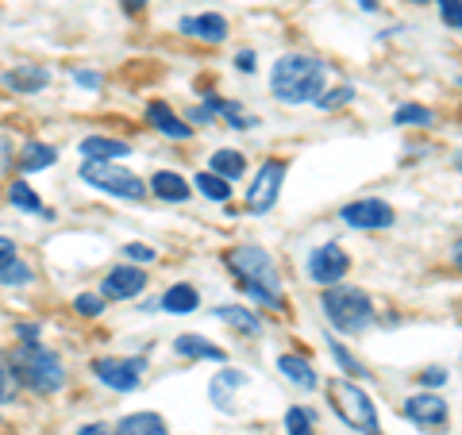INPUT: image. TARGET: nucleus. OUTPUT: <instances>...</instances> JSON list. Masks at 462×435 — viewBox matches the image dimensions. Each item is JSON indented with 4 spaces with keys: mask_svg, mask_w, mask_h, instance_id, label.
Wrapping results in <instances>:
<instances>
[{
    "mask_svg": "<svg viewBox=\"0 0 462 435\" xmlns=\"http://www.w3.org/2000/svg\"><path fill=\"white\" fill-rule=\"evenodd\" d=\"M224 263H227V270L239 278L243 293H247L251 301L266 304V309L285 312V297H282V289H278V285H282L278 266H273V258L263 251V246L243 243V246H236V251L224 255Z\"/></svg>",
    "mask_w": 462,
    "mask_h": 435,
    "instance_id": "1",
    "label": "nucleus"
},
{
    "mask_svg": "<svg viewBox=\"0 0 462 435\" xmlns=\"http://www.w3.org/2000/svg\"><path fill=\"white\" fill-rule=\"evenodd\" d=\"M328 81V66L312 54H285L273 62L270 74V93L282 100V105H312L316 97L324 93Z\"/></svg>",
    "mask_w": 462,
    "mask_h": 435,
    "instance_id": "2",
    "label": "nucleus"
},
{
    "mask_svg": "<svg viewBox=\"0 0 462 435\" xmlns=\"http://www.w3.org/2000/svg\"><path fill=\"white\" fill-rule=\"evenodd\" d=\"M8 358H12V370H16L20 385H27L39 397H51L66 385V366H62V358H58V351H51V347L20 343Z\"/></svg>",
    "mask_w": 462,
    "mask_h": 435,
    "instance_id": "3",
    "label": "nucleus"
},
{
    "mask_svg": "<svg viewBox=\"0 0 462 435\" xmlns=\"http://www.w3.org/2000/svg\"><path fill=\"white\" fill-rule=\"evenodd\" d=\"M320 309H324V316L339 331H346V336L366 331L374 324V301L363 293V289H355V285H328Z\"/></svg>",
    "mask_w": 462,
    "mask_h": 435,
    "instance_id": "4",
    "label": "nucleus"
},
{
    "mask_svg": "<svg viewBox=\"0 0 462 435\" xmlns=\"http://www.w3.org/2000/svg\"><path fill=\"white\" fill-rule=\"evenodd\" d=\"M328 397H331V409L339 412V420H343L346 428H355V431H363V435H378V431H382L378 409H374V401H370L355 382L331 378V382H328Z\"/></svg>",
    "mask_w": 462,
    "mask_h": 435,
    "instance_id": "5",
    "label": "nucleus"
},
{
    "mask_svg": "<svg viewBox=\"0 0 462 435\" xmlns=\"http://www.w3.org/2000/svg\"><path fill=\"white\" fill-rule=\"evenodd\" d=\"M81 181L93 185L97 193L120 197V200H143L147 197V181L132 173L120 162H100V158H85L81 162Z\"/></svg>",
    "mask_w": 462,
    "mask_h": 435,
    "instance_id": "6",
    "label": "nucleus"
},
{
    "mask_svg": "<svg viewBox=\"0 0 462 435\" xmlns=\"http://www.w3.org/2000/svg\"><path fill=\"white\" fill-rule=\"evenodd\" d=\"M143 370H147V362L143 358H116V355H108V358L93 362L97 382H105L108 389H116V393H132V389H139Z\"/></svg>",
    "mask_w": 462,
    "mask_h": 435,
    "instance_id": "7",
    "label": "nucleus"
},
{
    "mask_svg": "<svg viewBox=\"0 0 462 435\" xmlns=\"http://www.w3.org/2000/svg\"><path fill=\"white\" fill-rule=\"evenodd\" d=\"M282 181H285V162L282 158H270L263 162V170L254 173V185L247 190V212L263 216L278 205V193H282Z\"/></svg>",
    "mask_w": 462,
    "mask_h": 435,
    "instance_id": "8",
    "label": "nucleus"
},
{
    "mask_svg": "<svg viewBox=\"0 0 462 435\" xmlns=\"http://www.w3.org/2000/svg\"><path fill=\"white\" fill-rule=\"evenodd\" d=\"M346 270H351V258H346L339 243H324L309 255V278L316 285H339L346 278Z\"/></svg>",
    "mask_w": 462,
    "mask_h": 435,
    "instance_id": "9",
    "label": "nucleus"
},
{
    "mask_svg": "<svg viewBox=\"0 0 462 435\" xmlns=\"http://www.w3.org/2000/svg\"><path fill=\"white\" fill-rule=\"evenodd\" d=\"M147 289V273L143 266H112L105 278H100V297L105 301H132Z\"/></svg>",
    "mask_w": 462,
    "mask_h": 435,
    "instance_id": "10",
    "label": "nucleus"
},
{
    "mask_svg": "<svg viewBox=\"0 0 462 435\" xmlns=\"http://www.w3.org/2000/svg\"><path fill=\"white\" fill-rule=\"evenodd\" d=\"M343 224H351L358 231H382L393 224V208L385 205V200L370 197V200H351V205H343Z\"/></svg>",
    "mask_w": 462,
    "mask_h": 435,
    "instance_id": "11",
    "label": "nucleus"
},
{
    "mask_svg": "<svg viewBox=\"0 0 462 435\" xmlns=\"http://www.w3.org/2000/svg\"><path fill=\"white\" fill-rule=\"evenodd\" d=\"M404 416H409L416 428H424V431H443L447 420H451V412H447V401L436 397V393L409 397V401H404Z\"/></svg>",
    "mask_w": 462,
    "mask_h": 435,
    "instance_id": "12",
    "label": "nucleus"
},
{
    "mask_svg": "<svg viewBox=\"0 0 462 435\" xmlns=\"http://www.w3.org/2000/svg\"><path fill=\"white\" fill-rule=\"evenodd\" d=\"M0 85H5L8 93H20V97H35L51 85V69L39 66V62H16L12 69L0 74Z\"/></svg>",
    "mask_w": 462,
    "mask_h": 435,
    "instance_id": "13",
    "label": "nucleus"
},
{
    "mask_svg": "<svg viewBox=\"0 0 462 435\" xmlns=\"http://www.w3.org/2000/svg\"><path fill=\"white\" fill-rule=\"evenodd\" d=\"M147 124L154 127V132H162L166 139H178V143L193 139V124H185L181 116L166 105V100H151L147 105Z\"/></svg>",
    "mask_w": 462,
    "mask_h": 435,
    "instance_id": "14",
    "label": "nucleus"
},
{
    "mask_svg": "<svg viewBox=\"0 0 462 435\" xmlns=\"http://www.w3.org/2000/svg\"><path fill=\"white\" fill-rule=\"evenodd\" d=\"M181 35L189 39H200V42H224L227 39V20L220 16V12H200V16H185L178 23Z\"/></svg>",
    "mask_w": 462,
    "mask_h": 435,
    "instance_id": "15",
    "label": "nucleus"
},
{
    "mask_svg": "<svg viewBox=\"0 0 462 435\" xmlns=\"http://www.w3.org/2000/svg\"><path fill=\"white\" fill-rule=\"evenodd\" d=\"M147 193H154L158 200H170V205H181V200H189L193 185L185 181L181 173H173V170H158L154 178L147 181Z\"/></svg>",
    "mask_w": 462,
    "mask_h": 435,
    "instance_id": "16",
    "label": "nucleus"
},
{
    "mask_svg": "<svg viewBox=\"0 0 462 435\" xmlns=\"http://www.w3.org/2000/svg\"><path fill=\"white\" fill-rule=\"evenodd\" d=\"M5 193H8V205L16 208V212H27V216H42V220H51V216H54L47 205H42V197H39V193H35V190H32V185H27L23 178H12Z\"/></svg>",
    "mask_w": 462,
    "mask_h": 435,
    "instance_id": "17",
    "label": "nucleus"
},
{
    "mask_svg": "<svg viewBox=\"0 0 462 435\" xmlns=\"http://www.w3.org/2000/svg\"><path fill=\"white\" fill-rule=\"evenodd\" d=\"M78 151H81L85 158H100V162H120V158L132 154V143L112 139V135H85Z\"/></svg>",
    "mask_w": 462,
    "mask_h": 435,
    "instance_id": "18",
    "label": "nucleus"
},
{
    "mask_svg": "<svg viewBox=\"0 0 462 435\" xmlns=\"http://www.w3.org/2000/svg\"><path fill=\"white\" fill-rule=\"evenodd\" d=\"M58 162V151L51 147V143H39V139H27L23 147L16 151V166L23 173H35V170H47Z\"/></svg>",
    "mask_w": 462,
    "mask_h": 435,
    "instance_id": "19",
    "label": "nucleus"
},
{
    "mask_svg": "<svg viewBox=\"0 0 462 435\" xmlns=\"http://www.w3.org/2000/svg\"><path fill=\"white\" fill-rule=\"evenodd\" d=\"M173 351H178L181 358H208V362H224L227 358L224 347L208 343L205 336H193V331H185V336L173 339Z\"/></svg>",
    "mask_w": 462,
    "mask_h": 435,
    "instance_id": "20",
    "label": "nucleus"
},
{
    "mask_svg": "<svg viewBox=\"0 0 462 435\" xmlns=\"http://www.w3.org/2000/svg\"><path fill=\"white\" fill-rule=\"evenodd\" d=\"M197 309H200V293L189 282H178L162 293V312H170V316H189Z\"/></svg>",
    "mask_w": 462,
    "mask_h": 435,
    "instance_id": "21",
    "label": "nucleus"
},
{
    "mask_svg": "<svg viewBox=\"0 0 462 435\" xmlns=\"http://www.w3.org/2000/svg\"><path fill=\"white\" fill-rule=\"evenodd\" d=\"M112 435H170V428L158 412H132L112 428Z\"/></svg>",
    "mask_w": 462,
    "mask_h": 435,
    "instance_id": "22",
    "label": "nucleus"
},
{
    "mask_svg": "<svg viewBox=\"0 0 462 435\" xmlns=\"http://www.w3.org/2000/svg\"><path fill=\"white\" fill-rule=\"evenodd\" d=\"M278 370H282L293 385H300V389H316V385H320V378H316V370H312L300 355H282V358H278Z\"/></svg>",
    "mask_w": 462,
    "mask_h": 435,
    "instance_id": "23",
    "label": "nucleus"
},
{
    "mask_svg": "<svg viewBox=\"0 0 462 435\" xmlns=\"http://www.w3.org/2000/svg\"><path fill=\"white\" fill-rule=\"evenodd\" d=\"M208 166H212V173H220L224 181H239L243 170H247V158H243L239 151H212Z\"/></svg>",
    "mask_w": 462,
    "mask_h": 435,
    "instance_id": "24",
    "label": "nucleus"
},
{
    "mask_svg": "<svg viewBox=\"0 0 462 435\" xmlns=\"http://www.w3.org/2000/svg\"><path fill=\"white\" fill-rule=\"evenodd\" d=\"M216 316H220L224 324H231L236 331H243V336H254V331L263 328V320H258L254 312H247V309H236V304H220V309H216Z\"/></svg>",
    "mask_w": 462,
    "mask_h": 435,
    "instance_id": "25",
    "label": "nucleus"
},
{
    "mask_svg": "<svg viewBox=\"0 0 462 435\" xmlns=\"http://www.w3.org/2000/svg\"><path fill=\"white\" fill-rule=\"evenodd\" d=\"M239 385H247V374L243 370H224V374H216V382H212V401H216V409L227 412L231 404H227V389H239Z\"/></svg>",
    "mask_w": 462,
    "mask_h": 435,
    "instance_id": "26",
    "label": "nucleus"
},
{
    "mask_svg": "<svg viewBox=\"0 0 462 435\" xmlns=\"http://www.w3.org/2000/svg\"><path fill=\"white\" fill-rule=\"evenodd\" d=\"M35 282V270L23 263V258H12V263L0 266V285L5 289H27Z\"/></svg>",
    "mask_w": 462,
    "mask_h": 435,
    "instance_id": "27",
    "label": "nucleus"
},
{
    "mask_svg": "<svg viewBox=\"0 0 462 435\" xmlns=\"http://www.w3.org/2000/svg\"><path fill=\"white\" fill-rule=\"evenodd\" d=\"M197 190H200V197H208V200H231V181H224L220 173H212V170H205V173H197Z\"/></svg>",
    "mask_w": 462,
    "mask_h": 435,
    "instance_id": "28",
    "label": "nucleus"
},
{
    "mask_svg": "<svg viewBox=\"0 0 462 435\" xmlns=\"http://www.w3.org/2000/svg\"><path fill=\"white\" fill-rule=\"evenodd\" d=\"M16 397H20V378L12 370V358L0 355V404H12Z\"/></svg>",
    "mask_w": 462,
    "mask_h": 435,
    "instance_id": "29",
    "label": "nucleus"
},
{
    "mask_svg": "<svg viewBox=\"0 0 462 435\" xmlns=\"http://www.w3.org/2000/svg\"><path fill=\"white\" fill-rule=\"evenodd\" d=\"M436 116H431V108H424V105H401L397 112H393V124H401V127H428Z\"/></svg>",
    "mask_w": 462,
    "mask_h": 435,
    "instance_id": "30",
    "label": "nucleus"
},
{
    "mask_svg": "<svg viewBox=\"0 0 462 435\" xmlns=\"http://www.w3.org/2000/svg\"><path fill=\"white\" fill-rule=\"evenodd\" d=\"M351 100H355V89H351V85H339V89H331V93H320V97L312 100V105H316V108H324V112H331V108L351 105Z\"/></svg>",
    "mask_w": 462,
    "mask_h": 435,
    "instance_id": "31",
    "label": "nucleus"
},
{
    "mask_svg": "<svg viewBox=\"0 0 462 435\" xmlns=\"http://www.w3.org/2000/svg\"><path fill=\"white\" fill-rule=\"evenodd\" d=\"M331 355H336V362H339V366L346 370V374H351V378H366V370H363V362H358L351 351H346V347L343 343H336V339H331Z\"/></svg>",
    "mask_w": 462,
    "mask_h": 435,
    "instance_id": "32",
    "label": "nucleus"
},
{
    "mask_svg": "<svg viewBox=\"0 0 462 435\" xmlns=\"http://www.w3.org/2000/svg\"><path fill=\"white\" fill-rule=\"evenodd\" d=\"M74 309H78L81 316H89V320H93V316H100V312L108 309V301L100 297V293H78V297H74Z\"/></svg>",
    "mask_w": 462,
    "mask_h": 435,
    "instance_id": "33",
    "label": "nucleus"
},
{
    "mask_svg": "<svg viewBox=\"0 0 462 435\" xmlns=\"http://www.w3.org/2000/svg\"><path fill=\"white\" fill-rule=\"evenodd\" d=\"M285 428H289V435H312V416L293 404V409L285 412Z\"/></svg>",
    "mask_w": 462,
    "mask_h": 435,
    "instance_id": "34",
    "label": "nucleus"
},
{
    "mask_svg": "<svg viewBox=\"0 0 462 435\" xmlns=\"http://www.w3.org/2000/svg\"><path fill=\"white\" fill-rule=\"evenodd\" d=\"M439 16H443L447 27L462 32V0H439Z\"/></svg>",
    "mask_w": 462,
    "mask_h": 435,
    "instance_id": "35",
    "label": "nucleus"
},
{
    "mask_svg": "<svg viewBox=\"0 0 462 435\" xmlns=\"http://www.w3.org/2000/svg\"><path fill=\"white\" fill-rule=\"evenodd\" d=\"M16 166V147H12L8 135H0V181L8 178V170Z\"/></svg>",
    "mask_w": 462,
    "mask_h": 435,
    "instance_id": "36",
    "label": "nucleus"
},
{
    "mask_svg": "<svg viewBox=\"0 0 462 435\" xmlns=\"http://www.w3.org/2000/svg\"><path fill=\"white\" fill-rule=\"evenodd\" d=\"M124 255L132 258L135 266H139V263H154V246H147V243H127V246H124Z\"/></svg>",
    "mask_w": 462,
    "mask_h": 435,
    "instance_id": "37",
    "label": "nucleus"
},
{
    "mask_svg": "<svg viewBox=\"0 0 462 435\" xmlns=\"http://www.w3.org/2000/svg\"><path fill=\"white\" fill-rule=\"evenodd\" d=\"M74 81L85 85V89H100V85H105V78H100L97 69H74Z\"/></svg>",
    "mask_w": 462,
    "mask_h": 435,
    "instance_id": "38",
    "label": "nucleus"
},
{
    "mask_svg": "<svg viewBox=\"0 0 462 435\" xmlns=\"http://www.w3.org/2000/svg\"><path fill=\"white\" fill-rule=\"evenodd\" d=\"M39 336H42V328H39L35 320L16 324V339H20V343H39Z\"/></svg>",
    "mask_w": 462,
    "mask_h": 435,
    "instance_id": "39",
    "label": "nucleus"
},
{
    "mask_svg": "<svg viewBox=\"0 0 462 435\" xmlns=\"http://www.w3.org/2000/svg\"><path fill=\"white\" fill-rule=\"evenodd\" d=\"M12 258H20V246H16V239H12V236H0V266L12 263Z\"/></svg>",
    "mask_w": 462,
    "mask_h": 435,
    "instance_id": "40",
    "label": "nucleus"
},
{
    "mask_svg": "<svg viewBox=\"0 0 462 435\" xmlns=\"http://www.w3.org/2000/svg\"><path fill=\"white\" fill-rule=\"evenodd\" d=\"M189 124H193V127H205V124H212V108H208V105L193 108V112H189Z\"/></svg>",
    "mask_w": 462,
    "mask_h": 435,
    "instance_id": "41",
    "label": "nucleus"
},
{
    "mask_svg": "<svg viewBox=\"0 0 462 435\" xmlns=\"http://www.w3.org/2000/svg\"><path fill=\"white\" fill-rule=\"evenodd\" d=\"M420 382H424V385H443V382H447V370L431 366V370H424V374H420Z\"/></svg>",
    "mask_w": 462,
    "mask_h": 435,
    "instance_id": "42",
    "label": "nucleus"
},
{
    "mask_svg": "<svg viewBox=\"0 0 462 435\" xmlns=\"http://www.w3.org/2000/svg\"><path fill=\"white\" fill-rule=\"evenodd\" d=\"M236 66L243 69V74H251V69H254V51H239L236 54Z\"/></svg>",
    "mask_w": 462,
    "mask_h": 435,
    "instance_id": "43",
    "label": "nucleus"
},
{
    "mask_svg": "<svg viewBox=\"0 0 462 435\" xmlns=\"http://www.w3.org/2000/svg\"><path fill=\"white\" fill-rule=\"evenodd\" d=\"M78 435H112L105 424H85V428H78Z\"/></svg>",
    "mask_w": 462,
    "mask_h": 435,
    "instance_id": "44",
    "label": "nucleus"
},
{
    "mask_svg": "<svg viewBox=\"0 0 462 435\" xmlns=\"http://www.w3.org/2000/svg\"><path fill=\"white\" fill-rule=\"evenodd\" d=\"M451 263L462 270V236H458V239H455V246H451Z\"/></svg>",
    "mask_w": 462,
    "mask_h": 435,
    "instance_id": "45",
    "label": "nucleus"
},
{
    "mask_svg": "<svg viewBox=\"0 0 462 435\" xmlns=\"http://www.w3.org/2000/svg\"><path fill=\"white\" fill-rule=\"evenodd\" d=\"M358 5H363L366 12H378V0H358Z\"/></svg>",
    "mask_w": 462,
    "mask_h": 435,
    "instance_id": "46",
    "label": "nucleus"
},
{
    "mask_svg": "<svg viewBox=\"0 0 462 435\" xmlns=\"http://www.w3.org/2000/svg\"><path fill=\"white\" fill-rule=\"evenodd\" d=\"M143 5H147V0H127V8H143Z\"/></svg>",
    "mask_w": 462,
    "mask_h": 435,
    "instance_id": "47",
    "label": "nucleus"
},
{
    "mask_svg": "<svg viewBox=\"0 0 462 435\" xmlns=\"http://www.w3.org/2000/svg\"><path fill=\"white\" fill-rule=\"evenodd\" d=\"M455 166H458V170H462V151H458V154H455Z\"/></svg>",
    "mask_w": 462,
    "mask_h": 435,
    "instance_id": "48",
    "label": "nucleus"
},
{
    "mask_svg": "<svg viewBox=\"0 0 462 435\" xmlns=\"http://www.w3.org/2000/svg\"><path fill=\"white\" fill-rule=\"evenodd\" d=\"M409 5H428V0H409Z\"/></svg>",
    "mask_w": 462,
    "mask_h": 435,
    "instance_id": "49",
    "label": "nucleus"
},
{
    "mask_svg": "<svg viewBox=\"0 0 462 435\" xmlns=\"http://www.w3.org/2000/svg\"><path fill=\"white\" fill-rule=\"evenodd\" d=\"M458 85H462V81H458Z\"/></svg>",
    "mask_w": 462,
    "mask_h": 435,
    "instance_id": "50",
    "label": "nucleus"
}]
</instances>
